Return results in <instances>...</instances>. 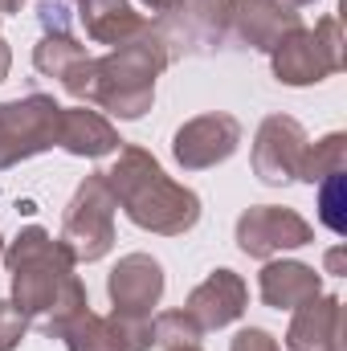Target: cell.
Listing matches in <instances>:
<instances>
[{"instance_id": "cell-1", "label": "cell", "mask_w": 347, "mask_h": 351, "mask_svg": "<svg viewBox=\"0 0 347 351\" xmlns=\"http://www.w3.org/2000/svg\"><path fill=\"white\" fill-rule=\"evenodd\" d=\"M4 265L12 274V306L49 339H58L66 323L90 306L86 286L74 274V254L62 241H53L41 225L16 233V241L4 250Z\"/></svg>"}, {"instance_id": "cell-2", "label": "cell", "mask_w": 347, "mask_h": 351, "mask_svg": "<svg viewBox=\"0 0 347 351\" xmlns=\"http://www.w3.org/2000/svg\"><path fill=\"white\" fill-rule=\"evenodd\" d=\"M172 66V49L160 37V29L152 25L143 37L110 49L106 58H86L78 62L62 86L66 94H74L78 102L102 106L115 119H143L156 102V78Z\"/></svg>"}, {"instance_id": "cell-3", "label": "cell", "mask_w": 347, "mask_h": 351, "mask_svg": "<svg viewBox=\"0 0 347 351\" xmlns=\"http://www.w3.org/2000/svg\"><path fill=\"white\" fill-rule=\"evenodd\" d=\"M106 184L115 192V204L131 217V225L160 233V237H180L196 229L200 221V196L160 168V160L143 147H119L115 168L106 172Z\"/></svg>"}, {"instance_id": "cell-4", "label": "cell", "mask_w": 347, "mask_h": 351, "mask_svg": "<svg viewBox=\"0 0 347 351\" xmlns=\"http://www.w3.org/2000/svg\"><path fill=\"white\" fill-rule=\"evenodd\" d=\"M274 78L286 86H315L331 74L344 70V33L335 16H323L315 29H294L286 33L274 49Z\"/></svg>"}, {"instance_id": "cell-5", "label": "cell", "mask_w": 347, "mask_h": 351, "mask_svg": "<svg viewBox=\"0 0 347 351\" xmlns=\"http://www.w3.org/2000/svg\"><path fill=\"white\" fill-rule=\"evenodd\" d=\"M115 192L106 184V172H94L78 184L74 200L66 204L62 221V245L74 254V262H102L115 245Z\"/></svg>"}, {"instance_id": "cell-6", "label": "cell", "mask_w": 347, "mask_h": 351, "mask_svg": "<svg viewBox=\"0 0 347 351\" xmlns=\"http://www.w3.org/2000/svg\"><path fill=\"white\" fill-rule=\"evenodd\" d=\"M62 106L49 94H25L16 102H0V172L58 147Z\"/></svg>"}, {"instance_id": "cell-7", "label": "cell", "mask_w": 347, "mask_h": 351, "mask_svg": "<svg viewBox=\"0 0 347 351\" xmlns=\"http://www.w3.org/2000/svg\"><path fill=\"white\" fill-rule=\"evenodd\" d=\"M156 29L168 41L172 58L180 49L213 53L225 45V37L233 29V0H180L176 8L164 12V21H156Z\"/></svg>"}, {"instance_id": "cell-8", "label": "cell", "mask_w": 347, "mask_h": 351, "mask_svg": "<svg viewBox=\"0 0 347 351\" xmlns=\"http://www.w3.org/2000/svg\"><path fill=\"white\" fill-rule=\"evenodd\" d=\"M315 241V229L307 217H298L294 208H278V204H254L237 217V250L246 258L270 262L282 250H302Z\"/></svg>"}, {"instance_id": "cell-9", "label": "cell", "mask_w": 347, "mask_h": 351, "mask_svg": "<svg viewBox=\"0 0 347 351\" xmlns=\"http://www.w3.org/2000/svg\"><path fill=\"white\" fill-rule=\"evenodd\" d=\"M66 351H152L156 348V331L152 319H131V315H94L82 311L66 323V331L58 335Z\"/></svg>"}, {"instance_id": "cell-10", "label": "cell", "mask_w": 347, "mask_h": 351, "mask_svg": "<svg viewBox=\"0 0 347 351\" xmlns=\"http://www.w3.org/2000/svg\"><path fill=\"white\" fill-rule=\"evenodd\" d=\"M241 147V123L233 114H196L188 119L172 139V156L184 172H204L225 164Z\"/></svg>"}, {"instance_id": "cell-11", "label": "cell", "mask_w": 347, "mask_h": 351, "mask_svg": "<svg viewBox=\"0 0 347 351\" xmlns=\"http://www.w3.org/2000/svg\"><path fill=\"white\" fill-rule=\"evenodd\" d=\"M307 143L311 139H307L298 119H290V114L261 119L258 135H254V172H258V180L270 184V188H282V184L298 180Z\"/></svg>"}, {"instance_id": "cell-12", "label": "cell", "mask_w": 347, "mask_h": 351, "mask_svg": "<svg viewBox=\"0 0 347 351\" xmlns=\"http://www.w3.org/2000/svg\"><path fill=\"white\" fill-rule=\"evenodd\" d=\"M110 306L131 319H152V311L164 298V265L152 254H127L106 278Z\"/></svg>"}, {"instance_id": "cell-13", "label": "cell", "mask_w": 347, "mask_h": 351, "mask_svg": "<svg viewBox=\"0 0 347 351\" xmlns=\"http://www.w3.org/2000/svg\"><path fill=\"white\" fill-rule=\"evenodd\" d=\"M246 302H250V286L241 282V274L233 269H213L184 302V311L192 315V323L200 331H221L229 323H237L246 315Z\"/></svg>"}, {"instance_id": "cell-14", "label": "cell", "mask_w": 347, "mask_h": 351, "mask_svg": "<svg viewBox=\"0 0 347 351\" xmlns=\"http://www.w3.org/2000/svg\"><path fill=\"white\" fill-rule=\"evenodd\" d=\"M74 16H78V25L86 29V37L94 45H110V49H119V45H127V41H135V37H143L156 21H147L143 12H135L131 8V0H74Z\"/></svg>"}, {"instance_id": "cell-15", "label": "cell", "mask_w": 347, "mask_h": 351, "mask_svg": "<svg viewBox=\"0 0 347 351\" xmlns=\"http://www.w3.org/2000/svg\"><path fill=\"white\" fill-rule=\"evenodd\" d=\"M286 351H344V306L339 298H311L294 311Z\"/></svg>"}, {"instance_id": "cell-16", "label": "cell", "mask_w": 347, "mask_h": 351, "mask_svg": "<svg viewBox=\"0 0 347 351\" xmlns=\"http://www.w3.org/2000/svg\"><path fill=\"white\" fill-rule=\"evenodd\" d=\"M233 29L250 49L270 53L286 33L302 29V21L286 0H233Z\"/></svg>"}, {"instance_id": "cell-17", "label": "cell", "mask_w": 347, "mask_h": 351, "mask_svg": "<svg viewBox=\"0 0 347 351\" xmlns=\"http://www.w3.org/2000/svg\"><path fill=\"white\" fill-rule=\"evenodd\" d=\"M261 302L274 306V311H298L302 302L319 298L323 282H319V269L307 262H265L258 278Z\"/></svg>"}, {"instance_id": "cell-18", "label": "cell", "mask_w": 347, "mask_h": 351, "mask_svg": "<svg viewBox=\"0 0 347 351\" xmlns=\"http://www.w3.org/2000/svg\"><path fill=\"white\" fill-rule=\"evenodd\" d=\"M58 147H66L70 156H82V160H102V156H115L123 147L119 131L86 106H62V131H58Z\"/></svg>"}, {"instance_id": "cell-19", "label": "cell", "mask_w": 347, "mask_h": 351, "mask_svg": "<svg viewBox=\"0 0 347 351\" xmlns=\"http://www.w3.org/2000/svg\"><path fill=\"white\" fill-rule=\"evenodd\" d=\"M90 53L82 49V41L74 37V33H41V41H37V49H33V66L41 70V74H49V78H66L78 62H86Z\"/></svg>"}, {"instance_id": "cell-20", "label": "cell", "mask_w": 347, "mask_h": 351, "mask_svg": "<svg viewBox=\"0 0 347 351\" xmlns=\"http://www.w3.org/2000/svg\"><path fill=\"white\" fill-rule=\"evenodd\" d=\"M344 168H347V135H344V131H331V135H327V139H319L315 147L307 143V156H302L298 180L319 184V180L344 172Z\"/></svg>"}, {"instance_id": "cell-21", "label": "cell", "mask_w": 347, "mask_h": 351, "mask_svg": "<svg viewBox=\"0 0 347 351\" xmlns=\"http://www.w3.org/2000/svg\"><path fill=\"white\" fill-rule=\"evenodd\" d=\"M152 331H156V348H164V351L200 348V339H204V331L192 323L188 311H160L152 319Z\"/></svg>"}, {"instance_id": "cell-22", "label": "cell", "mask_w": 347, "mask_h": 351, "mask_svg": "<svg viewBox=\"0 0 347 351\" xmlns=\"http://www.w3.org/2000/svg\"><path fill=\"white\" fill-rule=\"evenodd\" d=\"M323 188H319V217H323V225L331 229V233H347V217H344V172L327 176V180H319Z\"/></svg>"}, {"instance_id": "cell-23", "label": "cell", "mask_w": 347, "mask_h": 351, "mask_svg": "<svg viewBox=\"0 0 347 351\" xmlns=\"http://www.w3.org/2000/svg\"><path fill=\"white\" fill-rule=\"evenodd\" d=\"M29 319L12 306V298H0V351H16L25 339Z\"/></svg>"}, {"instance_id": "cell-24", "label": "cell", "mask_w": 347, "mask_h": 351, "mask_svg": "<svg viewBox=\"0 0 347 351\" xmlns=\"http://www.w3.org/2000/svg\"><path fill=\"white\" fill-rule=\"evenodd\" d=\"M229 351H282V348H278V339H274L270 331H261V327H246V331L233 335V348Z\"/></svg>"}, {"instance_id": "cell-25", "label": "cell", "mask_w": 347, "mask_h": 351, "mask_svg": "<svg viewBox=\"0 0 347 351\" xmlns=\"http://www.w3.org/2000/svg\"><path fill=\"white\" fill-rule=\"evenodd\" d=\"M8 70H12V49L4 45V37H0V82L8 78Z\"/></svg>"}, {"instance_id": "cell-26", "label": "cell", "mask_w": 347, "mask_h": 351, "mask_svg": "<svg viewBox=\"0 0 347 351\" xmlns=\"http://www.w3.org/2000/svg\"><path fill=\"white\" fill-rule=\"evenodd\" d=\"M327 269H331V274H344V245H335V250L327 254Z\"/></svg>"}, {"instance_id": "cell-27", "label": "cell", "mask_w": 347, "mask_h": 351, "mask_svg": "<svg viewBox=\"0 0 347 351\" xmlns=\"http://www.w3.org/2000/svg\"><path fill=\"white\" fill-rule=\"evenodd\" d=\"M139 4H147L152 12H168V8H176L180 0H139Z\"/></svg>"}, {"instance_id": "cell-28", "label": "cell", "mask_w": 347, "mask_h": 351, "mask_svg": "<svg viewBox=\"0 0 347 351\" xmlns=\"http://www.w3.org/2000/svg\"><path fill=\"white\" fill-rule=\"evenodd\" d=\"M25 0H0V12H21Z\"/></svg>"}, {"instance_id": "cell-29", "label": "cell", "mask_w": 347, "mask_h": 351, "mask_svg": "<svg viewBox=\"0 0 347 351\" xmlns=\"http://www.w3.org/2000/svg\"><path fill=\"white\" fill-rule=\"evenodd\" d=\"M290 8H302V4H315V0H286Z\"/></svg>"}, {"instance_id": "cell-30", "label": "cell", "mask_w": 347, "mask_h": 351, "mask_svg": "<svg viewBox=\"0 0 347 351\" xmlns=\"http://www.w3.org/2000/svg\"><path fill=\"white\" fill-rule=\"evenodd\" d=\"M0 262H4V237H0Z\"/></svg>"}, {"instance_id": "cell-31", "label": "cell", "mask_w": 347, "mask_h": 351, "mask_svg": "<svg viewBox=\"0 0 347 351\" xmlns=\"http://www.w3.org/2000/svg\"><path fill=\"white\" fill-rule=\"evenodd\" d=\"M180 351H200V348H180Z\"/></svg>"}, {"instance_id": "cell-32", "label": "cell", "mask_w": 347, "mask_h": 351, "mask_svg": "<svg viewBox=\"0 0 347 351\" xmlns=\"http://www.w3.org/2000/svg\"><path fill=\"white\" fill-rule=\"evenodd\" d=\"M0 16H4V12H0Z\"/></svg>"}]
</instances>
